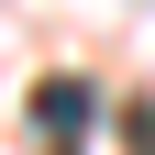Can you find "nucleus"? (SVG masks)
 <instances>
[{
	"mask_svg": "<svg viewBox=\"0 0 155 155\" xmlns=\"http://www.w3.org/2000/svg\"><path fill=\"white\" fill-rule=\"evenodd\" d=\"M33 122L67 133V155H78V133H89V89H78V78H45V89H33Z\"/></svg>",
	"mask_w": 155,
	"mask_h": 155,
	"instance_id": "nucleus-1",
	"label": "nucleus"
},
{
	"mask_svg": "<svg viewBox=\"0 0 155 155\" xmlns=\"http://www.w3.org/2000/svg\"><path fill=\"white\" fill-rule=\"evenodd\" d=\"M133 155H155V111H133Z\"/></svg>",
	"mask_w": 155,
	"mask_h": 155,
	"instance_id": "nucleus-2",
	"label": "nucleus"
}]
</instances>
